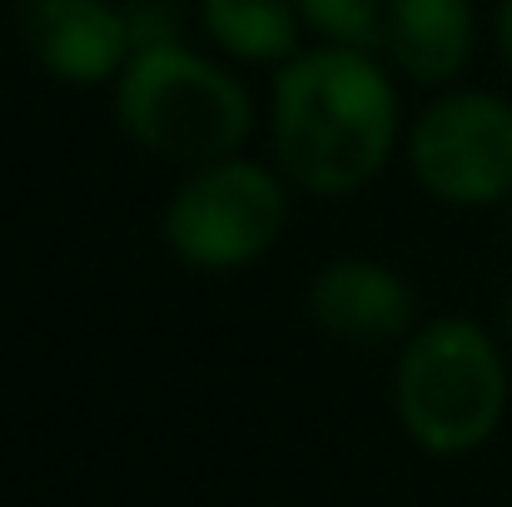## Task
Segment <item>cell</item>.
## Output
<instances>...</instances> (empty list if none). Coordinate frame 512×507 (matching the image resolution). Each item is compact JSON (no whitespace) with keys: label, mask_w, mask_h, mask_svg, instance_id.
Here are the masks:
<instances>
[{"label":"cell","mask_w":512,"mask_h":507,"mask_svg":"<svg viewBox=\"0 0 512 507\" xmlns=\"http://www.w3.org/2000/svg\"><path fill=\"white\" fill-rule=\"evenodd\" d=\"M398 135V85L373 50L319 40L274 65L269 140L294 189L324 199L358 194L388 169Z\"/></svg>","instance_id":"cell-1"},{"label":"cell","mask_w":512,"mask_h":507,"mask_svg":"<svg viewBox=\"0 0 512 507\" xmlns=\"http://www.w3.org/2000/svg\"><path fill=\"white\" fill-rule=\"evenodd\" d=\"M204 35L244 65H284L299 55V0H199Z\"/></svg>","instance_id":"cell-9"},{"label":"cell","mask_w":512,"mask_h":507,"mask_svg":"<svg viewBox=\"0 0 512 507\" xmlns=\"http://www.w3.org/2000/svg\"><path fill=\"white\" fill-rule=\"evenodd\" d=\"M503 329H508V343H512V284H508V294H503Z\"/></svg>","instance_id":"cell-13"},{"label":"cell","mask_w":512,"mask_h":507,"mask_svg":"<svg viewBox=\"0 0 512 507\" xmlns=\"http://www.w3.org/2000/svg\"><path fill=\"white\" fill-rule=\"evenodd\" d=\"M393 413L408 443L433 458H468L503 428L508 358L468 314H443L403 338L393 363Z\"/></svg>","instance_id":"cell-2"},{"label":"cell","mask_w":512,"mask_h":507,"mask_svg":"<svg viewBox=\"0 0 512 507\" xmlns=\"http://www.w3.org/2000/svg\"><path fill=\"white\" fill-rule=\"evenodd\" d=\"M309 319L343 343H393L418 329V294L393 264L343 254L314 274Z\"/></svg>","instance_id":"cell-7"},{"label":"cell","mask_w":512,"mask_h":507,"mask_svg":"<svg viewBox=\"0 0 512 507\" xmlns=\"http://www.w3.org/2000/svg\"><path fill=\"white\" fill-rule=\"evenodd\" d=\"M115 120L145 155L194 169L244 150L254 130V100L239 75L184 40H170L135 50L115 75Z\"/></svg>","instance_id":"cell-3"},{"label":"cell","mask_w":512,"mask_h":507,"mask_svg":"<svg viewBox=\"0 0 512 507\" xmlns=\"http://www.w3.org/2000/svg\"><path fill=\"white\" fill-rule=\"evenodd\" d=\"M503 229H508V244H512V199L503 204Z\"/></svg>","instance_id":"cell-14"},{"label":"cell","mask_w":512,"mask_h":507,"mask_svg":"<svg viewBox=\"0 0 512 507\" xmlns=\"http://www.w3.org/2000/svg\"><path fill=\"white\" fill-rule=\"evenodd\" d=\"M383 10H388V0H299L304 30H314L319 40H334V45H363V50H378Z\"/></svg>","instance_id":"cell-10"},{"label":"cell","mask_w":512,"mask_h":507,"mask_svg":"<svg viewBox=\"0 0 512 507\" xmlns=\"http://www.w3.org/2000/svg\"><path fill=\"white\" fill-rule=\"evenodd\" d=\"M25 55L60 85H115L130 65V25L115 0H15Z\"/></svg>","instance_id":"cell-6"},{"label":"cell","mask_w":512,"mask_h":507,"mask_svg":"<svg viewBox=\"0 0 512 507\" xmlns=\"http://www.w3.org/2000/svg\"><path fill=\"white\" fill-rule=\"evenodd\" d=\"M418 189L448 209H498L512 199V100L448 90L408 130Z\"/></svg>","instance_id":"cell-5"},{"label":"cell","mask_w":512,"mask_h":507,"mask_svg":"<svg viewBox=\"0 0 512 507\" xmlns=\"http://www.w3.org/2000/svg\"><path fill=\"white\" fill-rule=\"evenodd\" d=\"M493 40H498V55L512 75V0H498V15H493Z\"/></svg>","instance_id":"cell-12"},{"label":"cell","mask_w":512,"mask_h":507,"mask_svg":"<svg viewBox=\"0 0 512 507\" xmlns=\"http://www.w3.org/2000/svg\"><path fill=\"white\" fill-rule=\"evenodd\" d=\"M120 10H125V25H130V45L135 50L184 40V10H179V0H120Z\"/></svg>","instance_id":"cell-11"},{"label":"cell","mask_w":512,"mask_h":507,"mask_svg":"<svg viewBox=\"0 0 512 507\" xmlns=\"http://www.w3.org/2000/svg\"><path fill=\"white\" fill-rule=\"evenodd\" d=\"M289 224V184L284 169L229 155L214 165H194L165 204L160 234L184 269L234 274L259 264Z\"/></svg>","instance_id":"cell-4"},{"label":"cell","mask_w":512,"mask_h":507,"mask_svg":"<svg viewBox=\"0 0 512 507\" xmlns=\"http://www.w3.org/2000/svg\"><path fill=\"white\" fill-rule=\"evenodd\" d=\"M378 45L413 85H453L478 50V10L473 0H388Z\"/></svg>","instance_id":"cell-8"}]
</instances>
